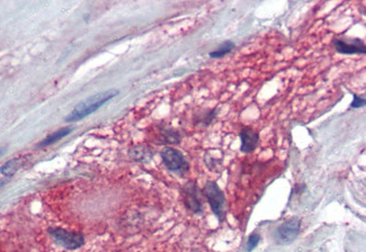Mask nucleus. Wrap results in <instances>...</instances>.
Instances as JSON below:
<instances>
[{"mask_svg": "<svg viewBox=\"0 0 366 252\" xmlns=\"http://www.w3.org/2000/svg\"><path fill=\"white\" fill-rule=\"evenodd\" d=\"M240 136H241V151L243 153H250L251 151H254L259 140L257 132H255L254 130L247 128L241 130Z\"/></svg>", "mask_w": 366, "mask_h": 252, "instance_id": "obj_8", "label": "nucleus"}, {"mask_svg": "<svg viewBox=\"0 0 366 252\" xmlns=\"http://www.w3.org/2000/svg\"><path fill=\"white\" fill-rule=\"evenodd\" d=\"M333 45H335L337 52L341 54H364L366 52L365 45L358 38L353 40L351 43H347L346 40H333Z\"/></svg>", "mask_w": 366, "mask_h": 252, "instance_id": "obj_7", "label": "nucleus"}, {"mask_svg": "<svg viewBox=\"0 0 366 252\" xmlns=\"http://www.w3.org/2000/svg\"><path fill=\"white\" fill-rule=\"evenodd\" d=\"M71 130H72V128H63L61 130H57V132L48 135V136L45 138L43 141H41L39 143V146L42 148V146H51V144L60 141V140L63 138H66L67 135L71 132Z\"/></svg>", "mask_w": 366, "mask_h": 252, "instance_id": "obj_9", "label": "nucleus"}, {"mask_svg": "<svg viewBox=\"0 0 366 252\" xmlns=\"http://www.w3.org/2000/svg\"><path fill=\"white\" fill-rule=\"evenodd\" d=\"M7 150V148L6 146H4V148H0V156H3V153L5 152V151H6Z\"/></svg>", "mask_w": 366, "mask_h": 252, "instance_id": "obj_14", "label": "nucleus"}, {"mask_svg": "<svg viewBox=\"0 0 366 252\" xmlns=\"http://www.w3.org/2000/svg\"><path fill=\"white\" fill-rule=\"evenodd\" d=\"M203 192L216 218L220 220H223L225 215V198L223 192L214 182H207Z\"/></svg>", "mask_w": 366, "mask_h": 252, "instance_id": "obj_3", "label": "nucleus"}, {"mask_svg": "<svg viewBox=\"0 0 366 252\" xmlns=\"http://www.w3.org/2000/svg\"><path fill=\"white\" fill-rule=\"evenodd\" d=\"M184 200L187 208L195 213H201L202 205L197 196V187L195 182H188L184 188Z\"/></svg>", "mask_w": 366, "mask_h": 252, "instance_id": "obj_6", "label": "nucleus"}, {"mask_svg": "<svg viewBox=\"0 0 366 252\" xmlns=\"http://www.w3.org/2000/svg\"><path fill=\"white\" fill-rule=\"evenodd\" d=\"M234 46H236V45H234L233 42H231V40H227V42L221 44L218 50H215V51H212L210 53V56L214 58H222L224 56H227L228 53L231 52L232 50L234 48Z\"/></svg>", "mask_w": 366, "mask_h": 252, "instance_id": "obj_11", "label": "nucleus"}, {"mask_svg": "<svg viewBox=\"0 0 366 252\" xmlns=\"http://www.w3.org/2000/svg\"><path fill=\"white\" fill-rule=\"evenodd\" d=\"M6 184V180H0V187H3Z\"/></svg>", "mask_w": 366, "mask_h": 252, "instance_id": "obj_15", "label": "nucleus"}, {"mask_svg": "<svg viewBox=\"0 0 366 252\" xmlns=\"http://www.w3.org/2000/svg\"><path fill=\"white\" fill-rule=\"evenodd\" d=\"M119 94V92L115 89H110L106 92H102L98 94H95L93 96L86 98L84 102L78 104L69 115L67 116L66 122L68 123H72V122H77L85 118V117L89 116L90 114L99 110L103 105H105L107 102L114 98Z\"/></svg>", "mask_w": 366, "mask_h": 252, "instance_id": "obj_1", "label": "nucleus"}, {"mask_svg": "<svg viewBox=\"0 0 366 252\" xmlns=\"http://www.w3.org/2000/svg\"><path fill=\"white\" fill-rule=\"evenodd\" d=\"M161 158L167 168L174 172H185L188 169L186 159L182 153L174 148H166L161 152Z\"/></svg>", "mask_w": 366, "mask_h": 252, "instance_id": "obj_4", "label": "nucleus"}, {"mask_svg": "<svg viewBox=\"0 0 366 252\" xmlns=\"http://www.w3.org/2000/svg\"><path fill=\"white\" fill-rule=\"evenodd\" d=\"M300 224L301 222L299 218H292L282 224L275 231V241L279 244H288V243L294 241L300 232Z\"/></svg>", "mask_w": 366, "mask_h": 252, "instance_id": "obj_5", "label": "nucleus"}, {"mask_svg": "<svg viewBox=\"0 0 366 252\" xmlns=\"http://www.w3.org/2000/svg\"><path fill=\"white\" fill-rule=\"evenodd\" d=\"M353 98L354 99L350 104V108H354V110H356V108H360V107L365 105V99L364 98L357 96V94H354Z\"/></svg>", "mask_w": 366, "mask_h": 252, "instance_id": "obj_13", "label": "nucleus"}, {"mask_svg": "<svg viewBox=\"0 0 366 252\" xmlns=\"http://www.w3.org/2000/svg\"><path fill=\"white\" fill-rule=\"evenodd\" d=\"M49 234L52 238L54 243L69 250L78 249V248L83 246L85 243V238L81 233L70 232L61 228H49Z\"/></svg>", "mask_w": 366, "mask_h": 252, "instance_id": "obj_2", "label": "nucleus"}, {"mask_svg": "<svg viewBox=\"0 0 366 252\" xmlns=\"http://www.w3.org/2000/svg\"><path fill=\"white\" fill-rule=\"evenodd\" d=\"M22 159L20 158H14V159L7 161L6 164L0 166V174L7 177H11L14 174L17 172V170L21 168Z\"/></svg>", "mask_w": 366, "mask_h": 252, "instance_id": "obj_10", "label": "nucleus"}, {"mask_svg": "<svg viewBox=\"0 0 366 252\" xmlns=\"http://www.w3.org/2000/svg\"><path fill=\"white\" fill-rule=\"evenodd\" d=\"M260 241V236L258 234H252V236H249L247 242V252H251L252 250L255 249Z\"/></svg>", "mask_w": 366, "mask_h": 252, "instance_id": "obj_12", "label": "nucleus"}]
</instances>
